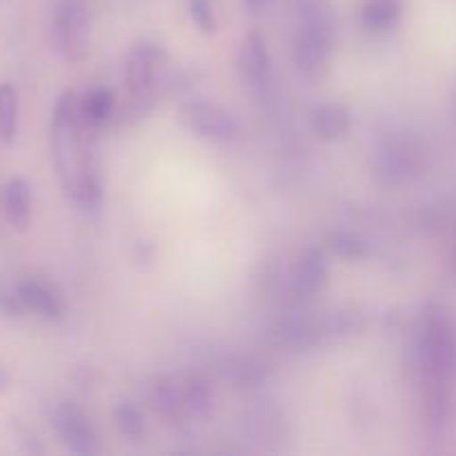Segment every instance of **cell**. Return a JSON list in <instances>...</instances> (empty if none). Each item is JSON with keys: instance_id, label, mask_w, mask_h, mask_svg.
Segmentation results:
<instances>
[{"instance_id": "cell-1", "label": "cell", "mask_w": 456, "mask_h": 456, "mask_svg": "<svg viewBox=\"0 0 456 456\" xmlns=\"http://www.w3.org/2000/svg\"><path fill=\"white\" fill-rule=\"evenodd\" d=\"M417 365L428 435L439 439L452 419L456 392V314L444 303H432L423 312L417 330Z\"/></svg>"}, {"instance_id": "cell-2", "label": "cell", "mask_w": 456, "mask_h": 456, "mask_svg": "<svg viewBox=\"0 0 456 456\" xmlns=\"http://www.w3.org/2000/svg\"><path fill=\"white\" fill-rule=\"evenodd\" d=\"M98 134L83 125L78 96L62 92L52 114V159L67 199L83 212H98L102 203V181L96 163Z\"/></svg>"}, {"instance_id": "cell-3", "label": "cell", "mask_w": 456, "mask_h": 456, "mask_svg": "<svg viewBox=\"0 0 456 456\" xmlns=\"http://www.w3.org/2000/svg\"><path fill=\"white\" fill-rule=\"evenodd\" d=\"M365 330V316L356 310H334L323 314L292 312L272 328L270 338L285 352H310L356 337Z\"/></svg>"}, {"instance_id": "cell-4", "label": "cell", "mask_w": 456, "mask_h": 456, "mask_svg": "<svg viewBox=\"0 0 456 456\" xmlns=\"http://www.w3.org/2000/svg\"><path fill=\"white\" fill-rule=\"evenodd\" d=\"M297 20L294 62L305 78H323L330 69L337 43V18L332 3L297 13Z\"/></svg>"}, {"instance_id": "cell-5", "label": "cell", "mask_w": 456, "mask_h": 456, "mask_svg": "<svg viewBox=\"0 0 456 456\" xmlns=\"http://www.w3.org/2000/svg\"><path fill=\"white\" fill-rule=\"evenodd\" d=\"M52 43L67 62L87 58L92 45V4L89 0H58L52 16Z\"/></svg>"}, {"instance_id": "cell-6", "label": "cell", "mask_w": 456, "mask_h": 456, "mask_svg": "<svg viewBox=\"0 0 456 456\" xmlns=\"http://www.w3.org/2000/svg\"><path fill=\"white\" fill-rule=\"evenodd\" d=\"M165 69L167 52L154 40H141L129 49L123 67V83L127 94H159L165 92Z\"/></svg>"}, {"instance_id": "cell-7", "label": "cell", "mask_w": 456, "mask_h": 456, "mask_svg": "<svg viewBox=\"0 0 456 456\" xmlns=\"http://www.w3.org/2000/svg\"><path fill=\"white\" fill-rule=\"evenodd\" d=\"M423 169V154L405 138H386L372 154V174L379 185L401 187Z\"/></svg>"}, {"instance_id": "cell-8", "label": "cell", "mask_w": 456, "mask_h": 456, "mask_svg": "<svg viewBox=\"0 0 456 456\" xmlns=\"http://www.w3.org/2000/svg\"><path fill=\"white\" fill-rule=\"evenodd\" d=\"M178 120L194 136L214 142H230L240 134L236 116L225 107L208 101L183 102L178 110Z\"/></svg>"}, {"instance_id": "cell-9", "label": "cell", "mask_w": 456, "mask_h": 456, "mask_svg": "<svg viewBox=\"0 0 456 456\" xmlns=\"http://www.w3.org/2000/svg\"><path fill=\"white\" fill-rule=\"evenodd\" d=\"M330 276V261L323 249L312 248L297 261L289 272L288 303L292 310H303L323 292Z\"/></svg>"}, {"instance_id": "cell-10", "label": "cell", "mask_w": 456, "mask_h": 456, "mask_svg": "<svg viewBox=\"0 0 456 456\" xmlns=\"http://www.w3.org/2000/svg\"><path fill=\"white\" fill-rule=\"evenodd\" d=\"M52 426L65 448L80 456H92L101 452L98 435L94 430L87 414L71 401H61L52 410Z\"/></svg>"}, {"instance_id": "cell-11", "label": "cell", "mask_w": 456, "mask_h": 456, "mask_svg": "<svg viewBox=\"0 0 456 456\" xmlns=\"http://www.w3.org/2000/svg\"><path fill=\"white\" fill-rule=\"evenodd\" d=\"M236 71L239 78L258 101H265L272 92L274 71H272V56L267 43L258 34L245 36L243 45L236 58Z\"/></svg>"}, {"instance_id": "cell-12", "label": "cell", "mask_w": 456, "mask_h": 456, "mask_svg": "<svg viewBox=\"0 0 456 456\" xmlns=\"http://www.w3.org/2000/svg\"><path fill=\"white\" fill-rule=\"evenodd\" d=\"M16 289L22 305H25V312H31V314L40 316L45 321H52V323L65 319V298L47 281L29 276V279H22L20 283H16Z\"/></svg>"}, {"instance_id": "cell-13", "label": "cell", "mask_w": 456, "mask_h": 456, "mask_svg": "<svg viewBox=\"0 0 456 456\" xmlns=\"http://www.w3.org/2000/svg\"><path fill=\"white\" fill-rule=\"evenodd\" d=\"M3 212L9 225L18 232H27L34 218V191L27 178L16 176L3 187Z\"/></svg>"}, {"instance_id": "cell-14", "label": "cell", "mask_w": 456, "mask_h": 456, "mask_svg": "<svg viewBox=\"0 0 456 456\" xmlns=\"http://www.w3.org/2000/svg\"><path fill=\"white\" fill-rule=\"evenodd\" d=\"M151 405L165 421H185V395H183V377L165 374L151 386Z\"/></svg>"}, {"instance_id": "cell-15", "label": "cell", "mask_w": 456, "mask_h": 456, "mask_svg": "<svg viewBox=\"0 0 456 456\" xmlns=\"http://www.w3.org/2000/svg\"><path fill=\"white\" fill-rule=\"evenodd\" d=\"M312 129L321 141H343L352 129V114L343 102H323L312 111Z\"/></svg>"}, {"instance_id": "cell-16", "label": "cell", "mask_w": 456, "mask_h": 456, "mask_svg": "<svg viewBox=\"0 0 456 456\" xmlns=\"http://www.w3.org/2000/svg\"><path fill=\"white\" fill-rule=\"evenodd\" d=\"M116 107L118 105H116L114 92L107 87H94L83 98H78L80 120H83L85 127L96 134H101V129L110 120H114Z\"/></svg>"}, {"instance_id": "cell-17", "label": "cell", "mask_w": 456, "mask_h": 456, "mask_svg": "<svg viewBox=\"0 0 456 456\" xmlns=\"http://www.w3.org/2000/svg\"><path fill=\"white\" fill-rule=\"evenodd\" d=\"M221 377L239 390H252L267 381V365L254 356H225L221 363Z\"/></svg>"}, {"instance_id": "cell-18", "label": "cell", "mask_w": 456, "mask_h": 456, "mask_svg": "<svg viewBox=\"0 0 456 456\" xmlns=\"http://www.w3.org/2000/svg\"><path fill=\"white\" fill-rule=\"evenodd\" d=\"M183 395H185V414L190 421H205L212 414L214 390L203 374L183 377Z\"/></svg>"}, {"instance_id": "cell-19", "label": "cell", "mask_w": 456, "mask_h": 456, "mask_svg": "<svg viewBox=\"0 0 456 456\" xmlns=\"http://www.w3.org/2000/svg\"><path fill=\"white\" fill-rule=\"evenodd\" d=\"M403 4L405 0H363L361 20H363L365 29L374 31V34L395 29L403 16Z\"/></svg>"}, {"instance_id": "cell-20", "label": "cell", "mask_w": 456, "mask_h": 456, "mask_svg": "<svg viewBox=\"0 0 456 456\" xmlns=\"http://www.w3.org/2000/svg\"><path fill=\"white\" fill-rule=\"evenodd\" d=\"M328 245L337 256L350 258V261H363V258H368L370 254H372L370 240L350 230L332 232L328 239Z\"/></svg>"}, {"instance_id": "cell-21", "label": "cell", "mask_w": 456, "mask_h": 456, "mask_svg": "<svg viewBox=\"0 0 456 456\" xmlns=\"http://www.w3.org/2000/svg\"><path fill=\"white\" fill-rule=\"evenodd\" d=\"M18 134V92L12 83L0 85V142L12 145Z\"/></svg>"}, {"instance_id": "cell-22", "label": "cell", "mask_w": 456, "mask_h": 456, "mask_svg": "<svg viewBox=\"0 0 456 456\" xmlns=\"http://www.w3.org/2000/svg\"><path fill=\"white\" fill-rule=\"evenodd\" d=\"M114 421L120 435H125L132 441H141L145 436V417L141 410L129 401H120L114 410Z\"/></svg>"}, {"instance_id": "cell-23", "label": "cell", "mask_w": 456, "mask_h": 456, "mask_svg": "<svg viewBox=\"0 0 456 456\" xmlns=\"http://www.w3.org/2000/svg\"><path fill=\"white\" fill-rule=\"evenodd\" d=\"M187 7H190L191 20H194V25L199 27L203 34H214V31H216L218 20L212 0H187Z\"/></svg>"}, {"instance_id": "cell-24", "label": "cell", "mask_w": 456, "mask_h": 456, "mask_svg": "<svg viewBox=\"0 0 456 456\" xmlns=\"http://www.w3.org/2000/svg\"><path fill=\"white\" fill-rule=\"evenodd\" d=\"M0 312H3V314H7V316H22V314H25V305H22L20 297H18L16 285L0 289Z\"/></svg>"}, {"instance_id": "cell-25", "label": "cell", "mask_w": 456, "mask_h": 456, "mask_svg": "<svg viewBox=\"0 0 456 456\" xmlns=\"http://www.w3.org/2000/svg\"><path fill=\"white\" fill-rule=\"evenodd\" d=\"M276 0H243V7L252 13H261L265 9H270Z\"/></svg>"}, {"instance_id": "cell-26", "label": "cell", "mask_w": 456, "mask_h": 456, "mask_svg": "<svg viewBox=\"0 0 456 456\" xmlns=\"http://www.w3.org/2000/svg\"><path fill=\"white\" fill-rule=\"evenodd\" d=\"M9 381H12V379H9V374L4 372V368H0V390H7Z\"/></svg>"}]
</instances>
